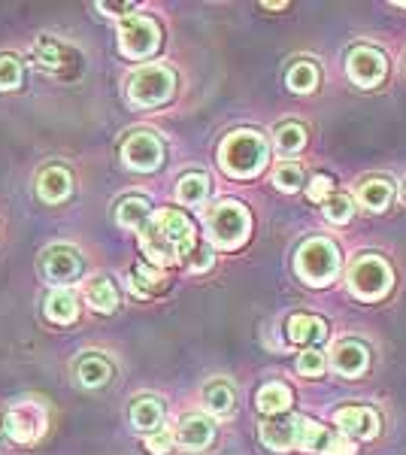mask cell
Instances as JSON below:
<instances>
[{"label":"cell","instance_id":"1","mask_svg":"<svg viewBox=\"0 0 406 455\" xmlns=\"http://www.w3.org/2000/svg\"><path fill=\"white\" fill-rule=\"evenodd\" d=\"M195 243V225L179 210L152 212L139 228V246H143L146 259L155 267H170V264L182 261L186 255H191Z\"/></svg>","mask_w":406,"mask_h":455},{"label":"cell","instance_id":"2","mask_svg":"<svg viewBox=\"0 0 406 455\" xmlns=\"http://www.w3.org/2000/svg\"><path fill=\"white\" fill-rule=\"evenodd\" d=\"M219 164L221 171L234 180H249V176H258L261 167L267 164V143H264L261 134L255 131H234V134L225 137L219 149Z\"/></svg>","mask_w":406,"mask_h":455},{"label":"cell","instance_id":"3","mask_svg":"<svg viewBox=\"0 0 406 455\" xmlns=\"http://www.w3.org/2000/svg\"><path fill=\"white\" fill-rule=\"evenodd\" d=\"M249 228H252V219L243 204L237 201H221L216 204L210 212H206V234L219 249H237L246 243Z\"/></svg>","mask_w":406,"mask_h":455},{"label":"cell","instance_id":"4","mask_svg":"<svg viewBox=\"0 0 406 455\" xmlns=\"http://www.w3.org/2000/svg\"><path fill=\"white\" fill-rule=\"evenodd\" d=\"M176 76L164 64H146L128 79V100L134 107H161L173 98Z\"/></svg>","mask_w":406,"mask_h":455},{"label":"cell","instance_id":"5","mask_svg":"<svg viewBox=\"0 0 406 455\" xmlns=\"http://www.w3.org/2000/svg\"><path fill=\"white\" fill-rule=\"evenodd\" d=\"M298 274L309 285H328L339 270V252L330 240L313 237L298 249Z\"/></svg>","mask_w":406,"mask_h":455},{"label":"cell","instance_id":"6","mask_svg":"<svg viewBox=\"0 0 406 455\" xmlns=\"http://www.w3.org/2000/svg\"><path fill=\"white\" fill-rule=\"evenodd\" d=\"M349 289L352 295L361 300H379L386 298V291L391 289V267L376 255H364L355 261L349 274Z\"/></svg>","mask_w":406,"mask_h":455},{"label":"cell","instance_id":"7","mask_svg":"<svg viewBox=\"0 0 406 455\" xmlns=\"http://www.w3.org/2000/svg\"><path fill=\"white\" fill-rule=\"evenodd\" d=\"M46 422H49V413L40 401H19L16 407L6 413L4 431L16 440V443H34V440L43 437Z\"/></svg>","mask_w":406,"mask_h":455},{"label":"cell","instance_id":"8","mask_svg":"<svg viewBox=\"0 0 406 455\" xmlns=\"http://www.w3.org/2000/svg\"><path fill=\"white\" fill-rule=\"evenodd\" d=\"M161 46V31L152 19L146 16H131L122 21L119 28V49L128 58H149L155 49Z\"/></svg>","mask_w":406,"mask_h":455},{"label":"cell","instance_id":"9","mask_svg":"<svg viewBox=\"0 0 406 455\" xmlns=\"http://www.w3.org/2000/svg\"><path fill=\"white\" fill-rule=\"evenodd\" d=\"M122 161L131 171L152 173V171H158L161 161H164V146H161V140L152 131H137V134H131L128 140L122 143Z\"/></svg>","mask_w":406,"mask_h":455},{"label":"cell","instance_id":"10","mask_svg":"<svg viewBox=\"0 0 406 455\" xmlns=\"http://www.w3.org/2000/svg\"><path fill=\"white\" fill-rule=\"evenodd\" d=\"M34 55H36V61H40V68L58 73L61 79H73L83 70V55L70 46H61V43L52 40V36H40V40L34 43Z\"/></svg>","mask_w":406,"mask_h":455},{"label":"cell","instance_id":"11","mask_svg":"<svg viewBox=\"0 0 406 455\" xmlns=\"http://www.w3.org/2000/svg\"><path fill=\"white\" fill-rule=\"evenodd\" d=\"M346 70H349L352 83L361 85V88H376L386 79V55L379 49H370V46H355L349 52V61H346Z\"/></svg>","mask_w":406,"mask_h":455},{"label":"cell","instance_id":"12","mask_svg":"<svg viewBox=\"0 0 406 455\" xmlns=\"http://www.w3.org/2000/svg\"><path fill=\"white\" fill-rule=\"evenodd\" d=\"M40 270L52 285H68L83 274V259H79V252L70 246H52L43 252Z\"/></svg>","mask_w":406,"mask_h":455},{"label":"cell","instance_id":"13","mask_svg":"<svg viewBox=\"0 0 406 455\" xmlns=\"http://www.w3.org/2000/svg\"><path fill=\"white\" fill-rule=\"evenodd\" d=\"M337 425L346 437H376L379 435V416L370 407H343L337 410Z\"/></svg>","mask_w":406,"mask_h":455},{"label":"cell","instance_id":"14","mask_svg":"<svg viewBox=\"0 0 406 455\" xmlns=\"http://www.w3.org/2000/svg\"><path fill=\"white\" fill-rule=\"evenodd\" d=\"M212 437H216V425H212V419H206V416H186L179 422V431L173 435V440H179L182 450L191 452L206 450L212 443Z\"/></svg>","mask_w":406,"mask_h":455},{"label":"cell","instance_id":"15","mask_svg":"<svg viewBox=\"0 0 406 455\" xmlns=\"http://www.w3.org/2000/svg\"><path fill=\"white\" fill-rule=\"evenodd\" d=\"M288 340L298 343V347H319L328 340V322L319 315H291L288 319Z\"/></svg>","mask_w":406,"mask_h":455},{"label":"cell","instance_id":"16","mask_svg":"<svg viewBox=\"0 0 406 455\" xmlns=\"http://www.w3.org/2000/svg\"><path fill=\"white\" fill-rule=\"evenodd\" d=\"M73 180L64 167H46L36 180V195H40L43 204H61L70 197Z\"/></svg>","mask_w":406,"mask_h":455},{"label":"cell","instance_id":"17","mask_svg":"<svg viewBox=\"0 0 406 455\" xmlns=\"http://www.w3.org/2000/svg\"><path fill=\"white\" fill-rule=\"evenodd\" d=\"M261 440L264 446H270V450H294V443H298V416H291V419H279V416H273V419L261 422Z\"/></svg>","mask_w":406,"mask_h":455},{"label":"cell","instance_id":"18","mask_svg":"<svg viewBox=\"0 0 406 455\" xmlns=\"http://www.w3.org/2000/svg\"><path fill=\"white\" fill-rule=\"evenodd\" d=\"M367 362H370V358H367V349L355 340L339 343V347L330 352V364H334V371L343 373V377H358V373H364Z\"/></svg>","mask_w":406,"mask_h":455},{"label":"cell","instance_id":"19","mask_svg":"<svg viewBox=\"0 0 406 455\" xmlns=\"http://www.w3.org/2000/svg\"><path fill=\"white\" fill-rule=\"evenodd\" d=\"M85 300L98 313H113L119 307V291H115V285L107 276H92L85 283Z\"/></svg>","mask_w":406,"mask_h":455},{"label":"cell","instance_id":"20","mask_svg":"<svg viewBox=\"0 0 406 455\" xmlns=\"http://www.w3.org/2000/svg\"><path fill=\"white\" fill-rule=\"evenodd\" d=\"M161 419H164V407H161L158 398H139L134 401V407H131V425H134L137 431L152 435V431L161 428Z\"/></svg>","mask_w":406,"mask_h":455},{"label":"cell","instance_id":"21","mask_svg":"<svg viewBox=\"0 0 406 455\" xmlns=\"http://www.w3.org/2000/svg\"><path fill=\"white\" fill-rule=\"evenodd\" d=\"M46 315L55 322V325H70V322L79 315L76 295H73L70 289H55L46 298Z\"/></svg>","mask_w":406,"mask_h":455},{"label":"cell","instance_id":"22","mask_svg":"<svg viewBox=\"0 0 406 455\" xmlns=\"http://www.w3.org/2000/svg\"><path fill=\"white\" fill-rule=\"evenodd\" d=\"M76 377H79V383H83L85 388H100V386L109 383L113 368H109L107 358L85 355V358H79V364H76Z\"/></svg>","mask_w":406,"mask_h":455},{"label":"cell","instance_id":"23","mask_svg":"<svg viewBox=\"0 0 406 455\" xmlns=\"http://www.w3.org/2000/svg\"><path fill=\"white\" fill-rule=\"evenodd\" d=\"M255 401H258V410H261V413L279 416L291 407V388L283 383H267V386H261V392H258Z\"/></svg>","mask_w":406,"mask_h":455},{"label":"cell","instance_id":"24","mask_svg":"<svg viewBox=\"0 0 406 455\" xmlns=\"http://www.w3.org/2000/svg\"><path fill=\"white\" fill-rule=\"evenodd\" d=\"M330 435L322 428V425H315L313 419H306V416H298V450L304 452H324V446H328Z\"/></svg>","mask_w":406,"mask_h":455},{"label":"cell","instance_id":"25","mask_svg":"<svg viewBox=\"0 0 406 455\" xmlns=\"http://www.w3.org/2000/svg\"><path fill=\"white\" fill-rule=\"evenodd\" d=\"M206 195H210V180H206V173H188V176H182L179 186H176V197H179V204H186V207L203 204Z\"/></svg>","mask_w":406,"mask_h":455},{"label":"cell","instance_id":"26","mask_svg":"<svg viewBox=\"0 0 406 455\" xmlns=\"http://www.w3.org/2000/svg\"><path fill=\"white\" fill-rule=\"evenodd\" d=\"M149 216H152V207L146 197H124L119 204V210H115V222L122 228H143V222Z\"/></svg>","mask_w":406,"mask_h":455},{"label":"cell","instance_id":"27","mask_svg":"<svg viewBox=\"0 0 406 455\" xmlns=\"http://www.w3.org/2000/svg\"><path fill=\"white\" fill-rule=\"evenodd\" d=\"M358 201L364 204L370 212H382L391 201V186L386 180H367L358 192Z\"/></svg>","mask_w":406,"mask_h":455},{"label":"cell","instance_id":"28","mask_svg":"<svg viewBox=\"0 0 406 455\" xmlns=\"http://www.w3.org/2000/svg\"><path fill=\"white\" fill-rule=\"evenodd\" d=\"M203 401L212 416H227L234 410V392H231V386H225V383H212L206 388Z\"/></svg>","mask_w":406,"mask_h":455},{"label":"cell","instance_id":"29","mask_svg":"<svg viewBox=\"0 0 406 455\" xmlns=\"http://www.w3.org/2000/svg\"><path fill=\"white\" fill-rule=\"evenodd\" d=\"M315 83H319V70H315L313 64L300 61V64H294V68L288 70V88H291V92L306 94V92H313Z\"/></svg>","mask_w":406,"mask_h":455},{"label":"cell","instance_id":"30","mask_svg":"<svg viewBox=\"0 0 406 455\" xmlns=\"http://www.w3.org/2000/svg\"><path fill=\"white\" fill-rule=\"evenodd\" d=\"M324 216L334 225H343L355 216V204H352L349 195H337V197H330V201H324Z\"/></svg>","mask_w":406,"mask_h":455},{"label":"cell","instance_id":"31","mask_svg":"<svg viewBox=\"0 0 406 455\" xmlns=\"http://www.w3.org/2000/svg\"><path fill=\"white\" fill-rule=\"evenodd\" d=\"M306 143V131L300 128V124H283V128L276 131V146L283 152H300Z\"/></svg>","mask_w":406,"mask_h":455},{"label":"cell","instance_id":"32","mask_svg":"<svg viewBox=\"0 0 406 455\" xmlns=\"http://www.w3.org/2000/svg\"><path fill=\"white\" fill-rule=\"evenodd\" d=\"M21 85V64L12 55H0V92H12Z\"/></svg>","mask_w":406,"mask_h":455},{"label":"cell","instance_id":"33","mask_svg":"<svg viewBox=\"0 0 406 455\" xmlns=\"http://www.w3.org/2000/svg\"><path fill=\"white\" fill-rule=\"evenodd\" d=\"M161 270L149 267V264H137L134 267V289L139 291V295H149V291H155L161 285Z\"/></svg>","mask_w":406,"mask_h":455},{"label":"cell","instance_id":"34","mask_svg":"<svg viewBox=\"0 0 406 455\" xmlns=\"http://www.w3.org/2000/svg\"><path fill=\"white\" fill-rule=\"evenodd\" d=\"M273 182H276L279 192H298L300 182H304V171L298 164H283L273 176Z\"/></svg>","mask_w":406,"mask_h":455},{"label":"cell","instance_id":"35","mask_svg":"<svg viewBox=\"0 0 406 455\" xmlns=\"http://www.w3.org/2000/svg\"><path fill=\"white\" fill-rule=\"evenodd\" d=\"M298 371H300V377H319L324 371V355L322 352H300Z\"/></svg>","mask_w":406,"mask_h":455},{"label":"cell","instance_id":"36","mask_svg":"<svg viewBox=\"0 0 406 455\" xmlns=\"http://www.w3.org/2000/svg\"><path fill=\"white\" fill-rule=\"evenodd\" d=\"M170 446H173V435H170L167 428H158V431H152V435H146V450L155 455L170 452Z\"/></svg>","mask_w":406,"mask_h":455},{"label":"cell","instance_id":"37","mask_svg":"<svg viewBox=\"0 0 406 455\" xmlns=\"http://www.w3.org/2000/svg\"><path fill=\"white\" fill-rule=\"evenodd\" d=\"M330 188H334L330 176H315V180L309 182V188H306V197H309V201H315V204H322L324 197L330 195Z\"/></svg>","mask_w":406,"mask_h":455},{"label":"cell","instance_id":"38","mask_svg":"<svg viewBox=\"0 0 406 455\" xmlns=\"http://www.w3.org/2000/svg\"><path fill=\"white\" fill-rule=\"evenodd\" d=\"M324 455H355V443L346 435H339V437L330 435L328 446H324Z\"/></svg>","mask_w":406,"mask_h":455},{"label":"cell","instance_id":"39","mask_svg":"<svg viewBox=\"0 0 406 455\" xmlns=\"http://www.w3.org/2000/svg\"><path fill=\"white\" fill-rule=\"evenodd\" d=\"M98 10H103L107 16H128L137 10V4H98Z\"/></svg>","mask_w":406,"mask_h":455},{"label":"cell","instance_id":"40","mask_svg":"<svg viewBox=\"0 0 406 455\" xmlns=\"http://www.w3.org/2000/svg\"><path fill=\"white\" fill-rule=\"evenodd\" d=\"M401 197H403V204H406V180H403V186H401Z\"/></svg>","mask_w":406,"mask_h":455}]
</instances>
